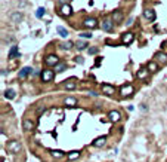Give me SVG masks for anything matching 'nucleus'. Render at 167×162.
<instances>
[{"label": "nucleus", "mask_w": 167, "mask_h": 162, "mask_svg": "<svg viewBox=\"0 0 167 162\" xmlns=\"http://www.w3.org/2000/svg\"><path fill=\"white\" fill-rule=\"evenodd\" d=\"M80 36H81V37H84V39H90V37H92V34H90V33H81Z\"/></svg>", "instance_id": "obj_32"}, {"label": "nucleus", "mask_w": 167, "mask_h": 162, "mask_svg": "<svg viewBox=\"0 0 167 162\" xmlns=\"http://www.w3.org/2000/svg\"><path fill=\"white\" fill-rule=\"evenodd\" d=\"M16 55L19 57L18 46H12V48H11V51H9V55H7V57H9V58H13V57H16Z\"/></svg>", "instance_id": "obj_24"}, {"label": "nucleus", "mask_w": 167, "mask_h": 162, "mask_svg": "<svg viewBox=\"0 0 167 162\" xmlns=\"http://www.w3.org/2000/svg\"><path fill=\"white\" fill-rule=\"evenodd\" d=\"M102 92L105 94V95H112V94H114V86L105 83V85H102Z\"/></svg>", "instance_id": "obj_14"}, {"label": "nucleus", "mask_w": 167, "mask_h": 162, "mask_svg": "<svg viewBox=\"0 0 167 162\" xmlns=\"http://www.w3.org/2000/svg\"><path fill=\"white\" fill-rule=\"evenodd\" d=\"M22 126H24L25 131H31V130H34V122L31 121V119H24Z\"/></svg>", "instance_id": "obj_12"}, {"label": "nucleus", "mask_w": 167, "mask_h": 162, "mask_svg": "<svg viewBox=\"0 0 167 162\" xmlns=\"http://www.w3.org/2000/svg\"><path fill=\"white\" fill-rule=\"evenodd\" d=\"M64 104L68 106V107H74V106L77 104V100L73 98V97H67V98L64 100Z\"/></svg>", "instance_id": "obj_17"}, {"label": "nucleus", "mask_w": 167, "mask_h": 162, "mask_svg": "<svg viewBox=\"0 0 167 162\" xmlns=\"http://www.w3.org/2000/svg\"><path fill=\"white\" fill-rule=\"evenodd\" d=\"M73 46H74V43H73V42H69V40H68V42H64V43H62V48H64V49H71Z\"/></svg>", "instance_id": "obj_29"}, {"label": "nucleus", "mask_w": 167, "mask_h": 162, "mask_svg": "<svg viewBox=\"0 0 167 162\" xmlns=\"http://www.w3.org/2000/svg\"><path fill=\"white\" fill-rule=\"evenodd\" d=\"M78 156H80V150H73L67 155V158L69 161H75V159H78Z\"/></svg>", "instance_id": "obj_19"}, {"label": "nucleus", "mask_w": 167, "mask_h": 162, "mask_svg": "<svg viewBox=\"0 0 167 162\" xmlns=\"http://www.w3.org/2000/svg\"><path fill=\"white\" fill-rule=\"evenodd\" d=\"M69 2H71V0H62V3H64V5H68Z\"/></svg>", "instance_id": "obj_36"}, {"label": "nucleus", "mask_w": 167, "mask_h": 162, "mask_svg": "<svg viewBox=\"0 0 167 162\" xmlns=\"http://www.w3.org/2000/svg\"><path fill=\"white\" fill-rule=\"evenodd\" d=\"M64 86H65V89H74V88L77 86V83H75V82L71 79V80H67Z\"/></svg>", "instance_id": "obj_26"}, {"label": "nucleus", "mask_w": 167, "mask_h": 162, "mask_svg": "<svg viewBox=\"0 0 167 162\" xmlns=\"http://www.w3.org/2000/svg\"><path fill=\"white\" fill-rule=\"evenodd\" d=\"M126 24H127V25H132V24H133V18H130V20H129Z\"/></svg>", "instance_id": "obj_35"}, {"label": "nucleus", "mask_w": 167, "mask_h": 162, "mask_svg": "<svg viewBox=\"0 0 167 162\" xmlns=\"http://www.w3.org/2000/svg\"><path fill=\"white\" fill-rule=\"evenodd\" d=\"M53 78H55V72L53 70H43V73H41L43 82H50Z\"/></svg>", "instance_id": "obj_4"}, {"label": "nucleus", "mask_w": 167, "mask_h": 162, "mask_svg": "<svg viewBox=\"0 0 167 162\" xmlns=\"http://www.w3.org/2000/svg\"><path fill=\"white\" fill-rule=\"evenodd\" d=\"M87 52H89L90 55H93V54L98 52V48H89V49H87Z\"/></svg>", "instance_id": "obj_31"}, {"label": "nucleus", "mask_w": 167, "mask_h": 162, "mask_svg": "<svg viewBox=\"0 0 167 162\" xmlns=\"http://www.w3.org/2000/svg\"><path fill=\"white\" fill-rule=\"evenodd\" d=\"M148 74H149V70H148V69H144V67H142V69H139V70H138L136 78H138V79H146V78H148Z\"/></svg>", "instance_id": "obj_11"}, {"label": "nucleus", "mask_w": 167, "mask_h": 162, "mask_svg": "<svg viewBox=\"0 0 167 162\" xmlns=\"http://www.w3.org/2000/svg\"><path fill=\"white\" fill-rule=\"evenodd\" d=\"M101 25H102V30H105V31H112L114 30V21H112V18H105Z\"/></svg>", "instance_id": "obj_2"}, {"label": "nucleus", "mask_w": 167, "mask_h": 162, "mask_svg": "<svg viewBox=\"0 0 167 162\" xmlns=\"http://www.w3.org/2000/svg\"><path fill=\"white\" fill-rule=\"evenodd\" d=\"M50 155L53 156L55 159H61V158L65 156V153H64L62 150H50Z\"/></svg>", "instance_id": "obj_21"}, {"label": "nucleus", "mask_w": 167, "mask_h": 162, "mask_svg": "<svg viewBox=\"0 0 167 162\" xmlns=\"http://www.w3.org/2000/svg\"><path fill=\"white\" fill-rule=\"evenodd\" d=\"M56 31H58V34H59L61 37H67V36H68V31H67L64 27H61V25H59V27H56Z\"/></svg>", "instance_id": "obj_25"}, {"label": "nucleus", "mask_w": 167, "mask_h": 162, "mask_svg": "<svg viewBox=\"0 0 167 162\" xmlns=\"http://www.w3.org/2000/svg\"><path fill=\"white\" fill-rule=\"evenodd\" d=\"M67 69V64H64V63H61V64H56L55 65V70L56 72H64Z\"/></svg>", "instance_id": "obj_27"}, {"label": "nucleus", "mask_w": 167, "mask_h": 162, "mask_svg": "<svg viewBox=\"0 0 167 162\" xmlns=\"http://www.w3.org/2000/svg\"><path fill=\"white\" fill-rule=\"evenodd\" d=\"M111 18H112L114 22H120V21L123 20V14H121L120 11H116V12H112V16H111Z\"/></svg>", "instance_id": "obj_20"}, {"label": "nucleus", "mask_w": 167, "mask_h": 162, "mask_svg": "<svg viewBox=\"0 0 167 162\" xmlns=\"http://www.w3.org/2000/svg\"><path fill=\"white\" fill-rule=\"evenodd\" d=\"M133 92H135V88L132 86V85H124V86L120 88V94H121L123 97H129V95H132Z\"/></svg>", "instance_id": "obj_3"}, {"label": "nucleus", "mask_w": 167, "mask_h": 162, "mask_svg": "<svg viewBox=\"0 0 167 162\" xmlns=\"http://www.w3.org/2000/svg\"><path fill=\"white\" fill-rule=\"evenodd\" d=\"M80 51H83V49H86V46H87V43H84V42H77V45H75Z\"/></svg>", "instance_id": "obj_30"}, {"label": "nucleus", "mask_w": 167, "mask_h": 162, "mask_svg": "<svg viewBox=\"0 0 167 162\" xmlns=\"http://www.w3.org/2000/svg\"><path fill=\"white\" fill-rule=\"evenodd\" d=\"M108 117H110V121H111V122H118L120 119H121V115L117 112V110H112V112L108 113Z\"/></svg>", "instance_id": "obj_9"}, {"label": "nucleus", "mask_w": 167, "mask_h": 162, "mask_svg": "<svg viewBox=\"0 0 167 162\" xmlns=\"http://www.w3.org/2000/svg\"><path fill=\"white\" fill-rule=\"evenodd\" d=\"M133 39H135V34L133 33H124V34H123V37H121V42L124 45H130L132 42H133Z\"/></svg>", "instance_id": "obj_6"}, {"label": "nucleus", "mask_w": 167, "mask_h": 162, "mask_svg": "<svg viewBox=\"0 0 167 162\" xmlns=\"http://www.w3.org/2000/svg\"><path fill=\"white\" fill-rule=\"evenodd\" d=\"M41 112H45V106H41V107H39V109H37V113H39V115H40Z\"/></svg>", "instance_id": "obj_33"}, {"label": "nucleus", "mask_w": 167, "mask_h": 162, "mask_svg": "<svg viewBox=\"0 0 167 162\" xmlns=\"http://www.w3.org/2000/svg\"><path fill=\"white\" fill-rule=\"evenodd\" d=\"M155 59L158 63H161V64H167V55L164 52H158L155 54Z\"/></svg>", "instance_id": "obj_15"}, {"label": "nucleus", "mask_w": 167, "mask_h": 162, "mask_svg": "<svg viewBox=\"0 0 167 162\" xmlns=\"http://www.w3.org/2000/svg\"><path fill=\"white\" fill-rule=\"evenodd\" d=\"M144 15H145V18L149 20V21H154V20H155V12H154L152 9H146V11L144 12Z\"/></svg>", "instance_id": "obj_18"}, {"label": "nucleus", "mask_w": 167, "mask_h": 162, "mask_svg": "<svg viewBox=\"0 0 167 162\" xmlns=\"http://www.w3.org/2000/svg\"><path fill=\"white\" fill-rule=\"evenodd\" d=\"M5 97H6V98H9V100H13V98L16 97V92H15L13 89H6Z\"/></svg>", "instance_id": "obj_23"}, {"label": "nucleus", "mask_w": 167, "mask_h": 162, "mask_svg": "<svg viewBox=\"0 0 167 162\" xmlns=\"http://www.w3.org/2000/svg\"><path fill=\"white\" fill-rule=\"evenodd\" d=\"M45 63L47 64V65H56V64H59V58L56 57V55H53V54H50V55H47L46 58H45Z\"/></svg>", "instance_id": "obj_5"}, {"label": "nucleus", "mask_w": 167, "mask_h": 162, "mask_svg": "<svg viewBox=\"0 0 167 162\" xmlns=\"http://www.w3.org/2000/svg\"><path fill=\"white\" fill-rule=\"evenodd\" d=\"M75 61H77V63H80V64H83V58H81V57H77V58H75Z\"/></svg>", "instance_id": "obj_34"}, {"label": "nucleus", "mask_w": 167, "mask_h": 162, "mask_svg": "<svg viewBox=\"0 0 167 162\" xmlns=\"http://www.w3.org/2000/svg\"><path fill=\"white\" fill-rule=\"evenodd\" d=\"M22 18H24V15L19 12V11H16V12H13V14H11V21L12 22H21L22 21Z\"/></svg>", "instance_id": "obj_8"}, {"label": "nucleus", "mask_w": 167, "mask_h": 162, "mask_svg": "<svg viewBox=\"0 0 167 162\" xmlns=\"http://www.w3.org/2000/svg\"><path fill=\"white\" fill-rule=\"evenodd\" d=\"M21 149H22L21 143L16 141V140H11L9 143H7V150H9L11 153H19Z\"/></svg>", "instance_id": "obj_1"}, {"label": "nucleus", "mask_w": 167, "mask_h": 162, "mask_svg": "<svg viewBox=\"0 0 167 162\" xmlns=\"http://www.w3.org/2000/svg\"><path fill=\"white\" fill-rule=\"evenodd\" d=\"M105 143H107V137H98L92 143V146L93 147H102V146H105Z\"/></svg>", "instance_id": "obj_10"}, {"label": "nucleus", "mask_w": 167, "mask_h": 162, "mask_svg": "<svg viewBox=\"0 0 167 162\" xmlns=\"http://www.w3.org/2000/svg\"><path fill=\"white\" fill-rule=\"evenodd\" d=\"M45 12H46L45 7H39V9L36 11V16H37V18H41V16L45 15Z\"/></svg>", "instance_id": "obj_28"}, {"label": "nucleus", "mask_w": 167, "mask_h": 162, "mask_svg": "<svg viewBox=\"0 0 167 162\" xmlns=\"http://www.w3.org/2000/svg\"><path fill=\"white\" fill-rule=\"evenodd\" d=\"M146 69H148L149 72H151V73H155V72L158 70V64H157L155 61H149V63H148V67H146Z\"/></svg>", "instance_id": "obj_22"}, {"label": "nucleus", "mask_w": 167, "mask_h": 162, "mask_svg": "<svg viewBox=\"0 0 167 162\" xmlns=\"http://www.w3.org/2000/svg\"><path fill=\"white\" fill-rule=\"evenodd\" d=\"M31 72H33L31 67H24V69L19 72V78H21V79H25V78H27V76H28Z\"/></svg>", "instance_id": "obj_16"}, {"label": "nucleus", "mask_w": 167, "mask_h": 162, "mask_svg": "<svg viewBox=\"0 0 167 162\" xmlns=\"http://www.w3.org/2000/svg\"><path fill=\"white\" fill-rule=\"evenodd\" d=\"M71 14H73L71 6H69V5H62V7H61V15H64V16H69Z\"/></svg>", "instance_id": "obj_13"}, {"label": "nucleus", "mask_w": 167, "mask_h": 162, "mask_svg": "<svg viewBox=\"0 0 167 162\" xmlns=\"http://www.w3.org/2000/svg\"><path fill=\"white\" fill-rule=\"evenodd\" d=\"M83 25L86 28H95L96 25H98V21H96L95 18H87V20H84Z\"/></svg>", "instance_id": "obj_7"}]
</instances>
